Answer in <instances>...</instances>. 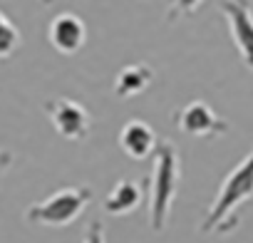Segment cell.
<instances>
[{
    "instance_id": "cell-1",
    "label": "cell",
    "mask_w": 253,
    "mask_h": 243,
    "mask_svg": "<svg viewBox=\"0 0 253 243\" xmlns=\"http://www.w3.org/2000/svg\"><path fill=\"white\" fill-rule=\"evenodd\" d=\"M179 179L181 164L176 149L169 142H159L154 149V169L149 184V226L157 233L164 231L169 223V213L179 194Z\"/></svg>"
},
{
    "instance_id": "cell-2",
    "label": "cell",
    "mask_w": 253,
    "mask_h": 243,
    "mask_svg": "<svg viewBox=\"0 0 253 243\" xmlns=\"http://www.w3.org/2000/svg\"><path fill=\"white\" fill-rule=\"evenodd\" d=\"M248 199H253V149L251 154L223 179L204 223H201V231L209 233V231H228L231 223L228 218L236 213V208L241 203H246Z\"/></svg>"
},
{
    "instance_id": "cell-3",
    "label": "cell",
    "mask_w": 253,
    "mask_h": 243,
    "mask_svg": "<svg viewBox=\"0 0 253 243\" xmlns=\"http://www.w3.org/2000/svg\"><path fill=\"white\" fill-rule=\"evenodd\" d=\"M89 201H92L89 186H70V189L55 191L45 201L28 206L25 218L33 226H67L87 208Z\"/></svg>"
},
{
    "instance_id": "cell-4",
    "label": "cell",
    "mask_w": 253,
    "mask_h": 243,
    "mask_svg": "<svg viewBox=\"0 0 253 243\" xmlns=\"http://www.w3.org/2000/svg\"><path fill=\"white\" fill-rule=\"evenodd\" d=\"M45 112L60 137H65L70 142L87 139V134L92 129V119H89V112L80 102L60 97V99L45 102Z\"/></svg>"
},
{
    "instance_id": "cell-5",
    "label": "cell",
    "mask_w": 253,
    "mask_h": 243,
    "mask_svg": "<svg viewBox=\"0 0 253 243\" xmlns=\"http://www.w3.org/2000/svg\"><path fill=\"white\" fill-rule=\"evenodd\" d=\"M174 124L186 137H221L228 132L226 122L201 99L189 102L174 119Z\"/></svg>"
},
{
    "instance_id": "cell-6",
    "label": "cell",
    "mask_w": 253,
    "mask_h": 243,
    "mask_svg": "<svg viewBox=\"0 0 253 243\" xmlns=\"http://www.w3.org/2000/svg\"><path fill=\"white\" fill-rule=\"evenodd\" d=\"M221 10L228 20L231 38L241 52V60L253 70V10L246 3H221Z\"/></svg>"
},
{
    "instance_id": "cell-7",
    "label": "cell",
    "mask_w": 253,
    "mask_h": 243,
    "mask_svg": "<svg viewBox=\"0 0 253 243\" xmlns=\"http://www.w3.org/2000/svg\"><path fill=\"white\" fill-rule=\"evenodd\" d=\"M47 35H50V45L57 52L75 55L84 45V40H87V28H84V23L75 13H60L50 23Z\"/></svg>"
},
{
    "instance_id": "cell-8",
    "label": "cell",
    "mask_w": 253,
    "mask_h": 243,
    "mask_svg": "<svg viewBox=\"0 0 253 243\" xmlns=\"http://www.w3.org/2000/svg\"><path fill=\"white\" fill-rule=\"evenodd\" d=\"M157 134L154 129L147 124V122L142 119H132V122H126V124L122 127L119 132V147L122 152L129 157V159H147L154 149H157Z\"/></svg>"
},
{
    "instance_id": "cell-9",
    "label": "cell",
    "mask_w": 253,
    "mask_h": 243,
    "mask_svg": "<svg viewBox=\"0 0 253 243\" xmlns=\"http://www.w3.org/2000/svg\"><path fill=\"white\" fill-rule=\"evenodd\" d=\"M152 80H154V70H152L149 65H144V62H139V65H126L124 70L117 72L112 89H114V94L122 97V99H132V97L142 94V92L152 84Z\"/></svg>"
},
{
    "instance_id": "cell-10",
    "label": "cell",
    "mask_w": 253,
    "mask_h": 243,
    "mask_svg": "<svg viewBox=\"0 0 253 243\" xmlns=\"http://www.w3.org/2000/svg\"><path fill=\"white\" fill-rule=\"evenodd\" d=\"M142 203V189L139 184H134L132 179H122L112 186L107 201H104V211L112 216H126L137 211Z\"/></svg>"
},
{
    "instance_id": "cell-11",
    "label": "cell",
    "mask_w": 253,
    "mask_h": 243,
    "mask_svg": "<svg viewBox=\"0 0 253 243\" xmlns=\"http://www.w3.org/2000/svg\"><path fill=\"white\" fill-rule=\"evenodd\" d=\"M20 45V33L18 28L0 13V57H8L15 52V47Z\"/></svg>"
},
{
    "instance_id": "cell-12",
    "label": "cell",
    "mask_w": 253,
    "mask_h": 243,
    "mask_svg": "<svg viewBox=\"0 0 253 243\" xmlns=\"http://www.w3.org/2000/svg\"><path fill=\"white\" fill-rule=\"evenodd\" d=\"M84 243H104V226H102L99 221H92V223L87 226Z\"/></svg>"
},
{
    "instance_id": "cell-13",
    "label": "cell",
    "mask_w": 253,
    "mask_h": 243,
    "mask_svg": "<svg viewBox=\"0 0 253 243\" xmlns=\"http://www.w3.org/2000/svg\"><path fill=\"white\" fill-rule=\"evenodd\" d=\"M10 164H13V154L10 152H0V176L10 169Z\"/></svg>"
}]
</instances>
